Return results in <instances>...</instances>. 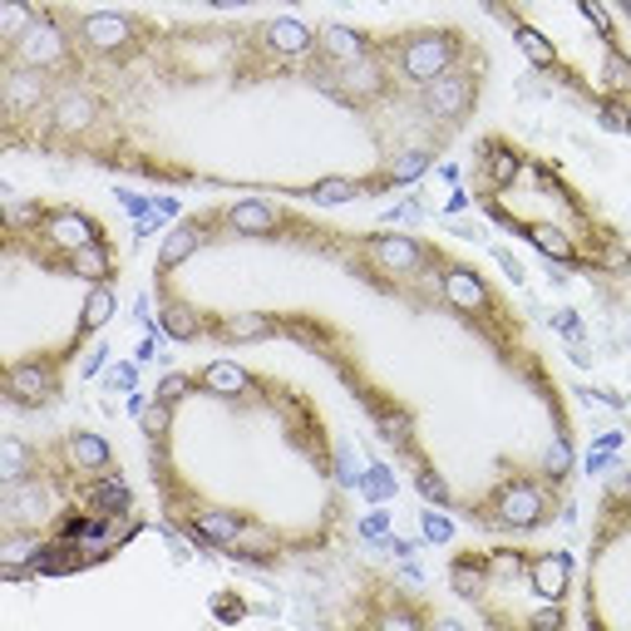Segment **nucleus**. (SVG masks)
Wrapping results in <instances>:
<instances>
[{
	"mask_svg": "<svg viewBox=\"0 0 631 631\" xmlns=\"http://www.w3.org/2000/svg\"><path fill=\"white\" fill-rule=\"evenodd\" d=\"M473 518L493 523V528H538V523H548L552 513H548V498H542L532 483H503L489 503L473 508Z\"/></svg>",
	"mask_w": 631,
	"mask_h": 631,
	"instance_id": "f257e3e1",
	"label": "nucleus"
},
{
	"mask_svg": "<svg viewBox=\"0 0 631 631\" xmlns=\"http://www.w3.org/2000/svg\"><path fill=\"white\" fill-rule=\"evenodd\" d=\"M454 49H459V35L454 30H424V35H410L400 45V74L410 84H434V79L449 69Z\"/></svg>",
	"mask_w": 631,
	"mask_h": 631,
	"instance_id": "f03ea898",
	"label": "nucleus"
},
{
	"mask_svg": "<svg viewBox=\"0 0 631 631\" xmlns=\"http://www.w3.org/2000/svg\"><path fill=\"white\" fill-rule=\"evenodd\" d=\"M39 232H45V242H55L59 252H74V246H89V242H108L104 222H94V217L79 213V207H49V213H39Z\"/></svg>",
	"mask_w": 631,
	"mask_h": 631,
	"instance_id": "7ed1b4c3",
	"label": "nucleus"
},
{
	"mask_svg": "<svg viewBox=\"0 0 631 631\" xmlns=\"http://www.w3.org/2000/svg\"><path fill=\"white\" fill-rule=\"evenodd\" d=\"M217 222H222V213H197V217H187V222H177L173 232L163 237V252H158V276H168L173 266H183L203 242H213V227Z\"/></svg>",
	"mask_w": 631,
	"mask_h": 631,
	"instance_id": "20e7f679",
	"label": "nucleus"
},
{
	"mask_svg": "<svg viewBox=\"0 0 631 631\" xmlns=\"http://www.w3.org/2000/svg\"><path fill=\"white\" fill-rule=\"evenodd\" d=\"M5 390H10V400H15V404H55L59 400V380L49 375V360H39V355L10 365Z\"/></svg>",
	"mask_w": 631,
	"mask_h": 631,
	"instance_id": "39448f33",
	"label": "nucleus"
},
{
	"mask_svg": "<svg viewBox=\"0 0 631 631\" xmlns=\"http://www.w3.org/2000/svg\"><path fill=\"white\" fill-rule=\"evenodd\" d=\"M493 217H498V222H508L513 232H523L542 256H552V262H562V266H582L577 246L567 242V232H562V227H552V222H528V217H508L503 207H493Z\"/></svg>",
	"mask_w": 631,
	"mask_h": 631,
	"instance_id": "423d86ee",
	"label": "nucleus"
},
{
	"mask_svg": "<svg viewBox=\"0 0 631 631\" xmlns=\"http://www.w3.org/2000/svg\"><path fill=\"white\" fill-rule=\"evenodd\" d=\"M39 266H49V272H69V276H84V282H108V276H114V252H108V242H89V246H74V252L39 256Z\"/></svg>",
	"mask_w": 631,
	"mask_h": 631,
	"instance_id": "0eeeda50",
	"label": "nucleus"
},
{
	"mask_svg": "<svg viewBox=\"0 0 631 631\" xmlns=\"http://www.w3.org/2000/svg\"><path fill=\"white\" fill-rule=\"evenodd\" d=\"M365 252L385 266V272H400V276H414L424 266V246L414 237H400V232H380V237H365Z\"/></svg>",
	"mask_w": 631,
	"mask_h": 631,
	"instance_id": "6e6552de",
	"label": "nucleus"
},
{
	"mask_svg": "<svg viewBox=\"0 0 631 631\" xmlns=\"http://www.w3.org/2000/svg\"><path fill=\"white\" fill-rule=\"evenodd\" d=\"M567 577H572V558L567 552H532L528 558V587L548 601L567 597Z\"/></svg>",
	"mask_w": 631,
	"mask_h": 631,
	"instance_id": "1a4fd4ad",
	"label": "nucleus"
},
{
	"mask_svg": "<svg viewBox=\"0 0 631 631\" xmlns=\"http://www.w3.org/2000/svg\"><path fill=\"white\" fill-rule=\"evenodd\" d=\"M222 222L232 227L237 237H272L276 227L286 222V217L276 213V207L266 203V197H242V203H232V207L222 213Z\"/></svg>",
	"mask_w": 631,
	"mask_h": 631,
	"instance_id": "9d476101",
	"label": "nucleus"
},
{
	"mask_svg": "<svg viewBox=\"0 0 631 631\" xmlns=\"http://www.w3.org/2000/svg\"><path fill=\"white\" fill-rule=\"evenodd\" d=\"M59 55H65V35H55V30L39 25V20H35V30H30L25 39H15V45H10V59H15V65H30V69L55 65Z\"/></svg>",
	"mask_w": 631,
	"mask_h": 631,
	"instance_id": "9b49d317",
	"label": "nucleus"
},
{
	"mask_svg": "<svg viewBox=\"0 0 631 631\" xmlns=\"http://www.w3.org/2000/svg\"><path fill=\"white\" fill-rule=\"evenodd\" d=\"M79 30H84V39L94 49L118 55V45H128V35H134V20H124V15H84V20H79Z\"/></svg>",
	"mask_w": 631,
	"mask_h": 631,
	"instance_id": "f8f14e48",
	"label": "nucleus"
},
{
	"mask_svg": "<svg viewBox=\"0 0 631 631\" xmlns=\"http://www.w3.org/2000/svg\"><path fill=\"white\" fill-rule=\"evenodd\" d=\"M483 168H489V187L493 193H498V187H513V177L523 173V153L518 148H508L503 144V138H489V144H483Z\"/></svg>",
	"mask_w": 631,
	"mask_h": 631,
	"instance_id": "ddd939ff",
	"label": "nucleus"
},
{
	"mask_svg": "<svg viewBox=\"0 0 631 631\" xmlns=\"http://www.w3.org/2000/svg\"><path fill=\"white\" fill-rule=\"evenodd\" d=\"M158 321H163V331L173 335V341H197V335L207 331V325H203V316H197L187 301H177V296H168V301H163V311H158Z\"/></svg>",
	"mask_w": 631,
	"mask_h": 631,
	"instance_id": "4468645a",
	"label": "nucleus"
},
{
	"mask_svg": "<svg viewBox=\"0 0 631 631\" xmlns=\"http://www.w3.org/2000/svg\"><path fill=\"white\" fill-rule=\"evenodd\" d=\"M65 449H69V459L79 463V473L84 469H108V444L99 439V434H89V429H69V439H65Z\"/></svg>",
	"mask_w": 631,
	"mask_h": 631,
	"instance_id": "2eb2a0df",
	"label": "nucleus"
},
{
	"mask_svg": "<svg viewBox=\"0 0 631 631\" xmlns=\"http://www.w3.org/2000/svg\"><path fill=\"white\" fill-rule=\"evenodd\" d=\"M276 321L262 311H242V316H227V321H217V335L222 341H262V335H272Z\"/></svg>",
	"mask_w": 631,
	"mask_h": 631,
	"instance_id": "dca6fc26",
	"label": "nucleus"
},
{
	"mask_svg": "<svg viewBox=\"0 0 631 631\" xmlns=\"http://www.w3.org/2000/svg\"><path fill=\"white\" fill-rule=\"evenodd\" d=\"M114 316V291H108V282H94V291H89V301H84V311H79V341H89V335L99 331V325Z\"/></svg>",
	"mask_w": 631,
	"mask_h": 631,
	"instance_id": "f3484780",
	"label": "nucleus"
},
{
	"mask_svg": "<svg viewBox=\"0 0 631 631\" xmlns=\"http://www.w3.org/2000/svg\"><path fill=\"white\" fill-rule=\"evenodd\" d=\"M55 118H59V128H89L99 118V104L89 94H59Z\"/></svg>",
	"mask_w": 631,
	"mask_h": 631,
	"instance_id": "a211bd4d",
	"label": "nucleus"
},
{
	"mask_svg": "<svg viewBox=\"0 0 631 631\" xmlns=\"http://www.w3.org/2000/svg\"><path fill=\"white\" fill-rule=\"evenodd\" d=\"M266 39H272L282 55H306V49L316 45V35L306 25H296V20H282V25H266Z\"/></svg>",
	"mask_w": 631,
	"mask_h": 631,
	"instance_id": "6ab92c4d",
	"label": "nucleus"
},
{
	"mask_svg": "<svg viewBox=\"0 0 631 631\" xmlns=\"http://www.w3.org/2000/svg\"><path fill=\"white\" fill-rule=\"evenodd\" d=\"M601 79L611 94H631V59L621 55L617 39H607V59H601Z\"/></svg>",
	"mask_w": 631,
	"mask_h": 631,
	"instance_id": "aec40b11",
	"label": "nucleus"
},
{
	"mask_svg": "<svg viewBox=\"0 0 631 631\" xmlns=\"http://www.w3.org/2000/svg\"><path fill=\"white\" fill-rule=\"evenodd\" d=\"M513 35H518L523 55H528V59H532V65H538V69H552V65H558V49H552L548 39H542V35H538V30H532V25H523V20H513Z\"/></svg>",
	"mask_w": 631,
	"mask_h": 631,
	"instance_id": "412c9836",
	"label": "nucleus"
},
{
	"mask_svg": "<svg viewBox=\"0 0 631 631\" xmlns=\"http://www.w3.org/2000/svg\"><path fill=\"white\" fill-rule=\"evenodd\" d=\"M203 385H207V390H217V394H237V390L246 385V375L237 370L232 360H213V365L203 370Z\"/></svg>",
	"mask_w": 631,
	"mask_h": 631,
	"instance_id": "4be33fe9",
	"label": "nucleus"
},
{
	"mask_svg": "<svg viewBox=\"0 0 631 631\" xmlns=\"http://www.w3.org/2000/svg\"><path fill=\"white\" fill-rule=\"evenodd\" d=\"M30 30H35V15H30V5L25 0H5V20H0V39H25Z\"/></svg>",
	"mask_w": 631,
	"mask_h": 631,
	"instance_id": "5701e85b",
	"label": "nucleus"
},
{
	"mask_svg": "<svg viewBox=\"0 0 631 631\" xmlns=\"http://www.w3.org/2000/svg\"><path fill=\"white\" fill-rule=\"evenodd\" d=\"M84 503H99V508H128V489L118 473H104V479L94 483V489L84 493Z\"/></svg>",
	"mask_w": 631,
	"mask_h": 631,
	"instance_id": "b1692460",
	"label": "nucleus"
},
{
	"mask_svg": "<svg viewBox=\"0 0 631 631\" xmlns=\"http://www.w3.org/2000/svg\"><path fill=\"white\" fill-rule=\"evenodd\" d=\"M360 193H365V187L351 183V177H321V183L311 187L316 203H345V197H360Z\"/></svg>",
	"mask_w": 631,
	"mask_h": 631,
	"instance_id": "393cba45",
	"label": "nucleus"
},
{
	"mask_svg": "<svg viewBox=\"0 0 631 631\" xmlns=\"http://www.w3.org/2000/svg\"><path fill=\"white\" fill-rule=\"evenodd\" d=\"M325 49H331L335 59H345V65L365 55V45H360V39L351 35V30H325Z\"/></svg>",
	"mask_w": 631,
	"mask_h": 631,
	"instance_id": "a878e982",
	"label": "nucleus"
},
{
	"mask_svg": "<svg viewBox=\"0 0 631 631\" xmlns=\"http://www.w3.org/2000/svg\"><path fill=\"white\" fill-rule=\"evenodd\" d=\"M25 459H30V444L25 439H5V479L10 483L25 479Z\"/></svg>",
	"mask_w": 631,
	"mask_h": 631,
	"instance_id": "bb28decb",
	"label": "nucleus"
},
{
	"mask_svg": "<svg viewBox=\"0 0 631 631\" xmlns=\"http://www.w3.org/2000/svg\"><path fill=\"white\" fill-rule=\"evenodd\" d=\"M582 5V15L587 20H597V30H601V39H617V25L607 20V10H601V0H577Z\"/></svg>",
	"mask_w": 631,
	"mask_h": 631,
	"instance_id": "cd10ccee",
	"label": "nucleus"
},
{
	"mask_svg": "<svg viewBox=\"0 0 631 631\" xmlns=\"http://www.w3.org/2000/svg\"><path fill=\"white\" fill-rule=\"evenodd\" d=\"M420 489L429 493V498H449V493H444V483H439V473H420Z\"/></svg>",
	"mask_w": 631,
	"mask_h": 631,
	"instance_id": "c85d7f7f",
	"label": "nucleus"
},
{
	"mask_svg": "<svg viewBox=\"0 0 631 631\" xmlns=\"http://www.w3.org/2000/svg\"><path fill=\"white\" fill-rule=\"evenodd\" d=\"M183 390H187V380H183V375H173V380H168L163 390H158V400H168V404H173V400H177V394H183Z\"/></svg>",
	"mask_w": 631,
	"mask_h": 631,
	"instance_id": "c756f323",
	"label": "nucleus"
},
{
	"mask_svg": "<svg viewBox=\"0 0 631 631\" xmlns=\"http://www.w3.org/2000/svg\"><path fill=\"white\" fill-rule=\"evenodd\" d=\"M532 627H562V611L552 607V611H538V617H532Z\"/></svg>",
	"mask_w": 631,
	"mask_h": 631,
	"instance_id": "7c9ffc66",
	"label": "nucleus"
}]
</instances>
